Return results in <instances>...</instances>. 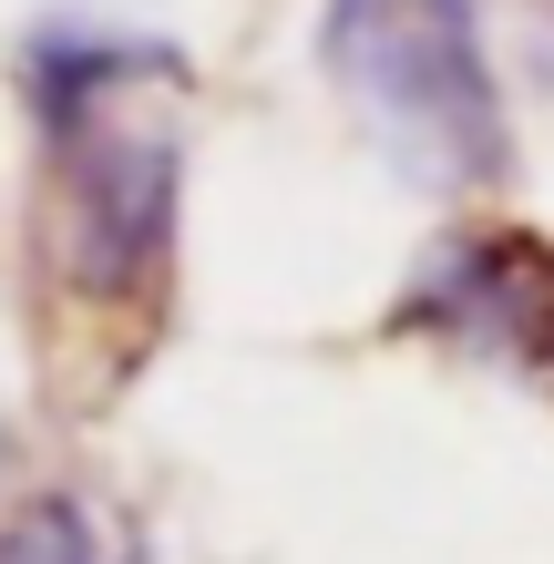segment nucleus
<instances>
[{
  "instance_id": "obj_2",
  "label": "nucleus",
  "mask_w": 554,
  "mask_h": 564,
  "mask_svg": "<svg viewBox=\"0 0 554 564\" xmlns=\"http://www.w3.org/2000/svg\"><path fill=\"white\" fill-rule=\"evenodd\" d=\"M318 52H329V83L370 113L380 154L401 175L463 195L513 164L503 83H493L472 0H329Z\"/></svg>"
},
{
  "instance_id": "obj_1",
  "label": "nucleus",
  "mask_w": 554,
  "mask_h": 564,
  "mask_svg": "<svg viewBox=\"0 0 554 564\" xmlns=\"http://www.w3.org/2000/svg\"><path fill=\"white\" fill-rule=\"evenodd\" d=\"M175 52L113 42V31H42L21 52V93L42 123L52 206H42V268L62 339L83 349L93 390L134 370V349L165 318L175 278V206H185V134L154 93H175Z\"/></svg>"
},
{
  "instance_id": "obj_4",
  "label": "nucleus",
  "mask_w": 554,
  "mask_h": 564,
  "mask_svg": "<svg viewBox=\"0 0 554 564\" xmlns=\"http://www.w3.org/2000/svg\"><path fill=\"white\" fill-rule=\"evenodd\" d=\"M0 564H113V554L73 492H31L21 513H0Z\"/></svg>"
},
{
  "instance_id": "obj_3",
  "label": "nucleus",
  "mask_w": 554,
  "mask_h": 564,
  "mask_svg": "<svg viewBox=\"0 0 554 564\" xmlns=\"http://www.w3.org/2000/svg\"><path fill=\"white\" fill-rule=\"evenodd\" d=\"M401 328H432V339L493 359V370L554 380V237H452L432 268L411 278Z\"/></svg>"
}]
</instances>
